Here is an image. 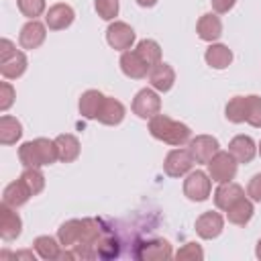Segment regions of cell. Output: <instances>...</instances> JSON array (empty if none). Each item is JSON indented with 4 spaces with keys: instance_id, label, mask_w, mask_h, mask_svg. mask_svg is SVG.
<instances>
[{
    "instance_id": "obj_1",
    "label": "cell",
    "mask_w": 261,
    "mask_h": 261,
    "mask_svg": "<svg viewBox=\"0 0 261 261\" xmlns=\"http://www.w3.org/2000/svg\"><path fill=\"white\" fill-rule=\"evenodd\" d=\"M149 133L153 139L171 145V147H184L192 139V128L179 120H173L167 114H155L149 118Z\"/></svg>"
},
{
    "instance_id": "obj_2",
    "label": "cell",
    "mask_w": 261,
    "mask_h": 261,
    "mask_svg": "<svg viewBox=\"0 0 261 261\" xmlns=\"http://www.w3.org/2000/svg\"><path fill=\"white\" fill-rule=\"evenodd\" d=\"M18 161L22 167H47L59 161L55 139L37 137L33 141H24L18 147Z\"/></svg>"
},
{
    "instance_id": "obj_3",
    "label": "cell",
    "mask_w": 261,
    "mask_h": 261,
    "mask_svg": "<svg viewBox=\"0 0 261 261\" xmlns=\"http://www.w3.org/2000/svg\"><path fill=\"white\" fill-rule=\"evenodd\" d=\"M208 175L216 184H226L232 181L239 169V161L230 155V151H218L208 163Z\"/></svg>"
},
{
    "instance_id": "obj_4",
    "label": "cell",
    "mask_w": 261,
    "mask_h": 261,
    "mask_svg": "<svg viewBox=\"0 0 261 261\" xmlns=\"http://www.w3.org/2000/svg\"><path fill=\"white\" fill-rule=\"evenodd\" d=\"M212 194V179L206 171L194 169L184 179V196L190 202H206Z\"/></svg>"
},
{
    "instance_id": "obj_5",
    "label": "cell",
    "mask_w": 261,
    "mask_h": 261,
    "mask_svg": "<svg viewBox=\"0 0 261 261\" xmlns=\"http://www.w3.org/2000/svg\"><path fill=\"white\" fill-rule=\"evenodd\" d=\"M135 41H137V33H135V29L128 22H124V20H112L108 24V29H106V43L114 51H120V53L122 51H128V49H133Z\"/></svg>"
},
{
    "instance_id": "obj_6",
    "label": "cell",
    "mask_w": 261,
    "mask_h": 261,
    "mask_svg": "<svg viewBox=\"0 0 261 261\" xmlns=\"http://www.w3.org/2000/svg\"><path fill=\"white\" fill-rule=\"evenodd\" d=\"M133 112L143 118V120H149L153 118L155 114L161 112V98H159V92L153 90V88H143L135 94L133 98V104H130Z\"/></svg>"
},
{
    "instance_id": "obj_7",
    "label": "cell",
    "mask_w": 261,
    "mask_h": 261,
    "mask_svg": "<svg viewBox=\"0 0 261 261\" xmlns=\"http://www.w3.org/2000/svg\"><path fill=\"white\" fill-rule=\"evenodd\" d=\"M194 157L190 153V149H184V147H175L171 149L167 155H165V161H163V171L165 175L169 177H184L192 171L194 167Z\"/></svg>"
},
{
    "instance_id": "obj_8",
    "label": "cell",
    "mask_w": 261,
    "mask_h": 261,
    "mask_svg": "<svg viewBox=\"0 0 261 261\" xmlns=\"http://www.w3.org/2000/svg\"><path fill=\"white\" fill-rule=\"evenodd\" d=\"M194 228H196V234H198L200 239L212 241V239H216V237L222 234V230H224V216H222L220 212L206 210V212H202V214L196 218Z\"/></svg>"
},
{
    "instance_id": "obj_9",
    "label": "cell",
    "mask_w": 261,
    "mask_h": 261,
    "mask_svg": "<svg viewBox=\"0 0 261 261\" xmlns=\"http://www.w3.org/2000/svg\"><path fill=\"white\" fill-rule=\"evenodd\" d=\"M188 149H190L196 163H208L220 151V143L212 135H196L190 139Z\"/></svg>"
},
{
    "instance_id": "obj_10",
    "label": "cell",
    "mask_w": 261,
    "mask_h": 261,
    "mask_svg": "<svg viewBox=\"0 0 261 261\" xmlns=\"http://www.w3.org/2000/svg\"><path fill=\"white\" fill-rule=\"evenodd\" d=\"M47 39V24L33 18V20H27L18 33V45L27 51H33V49H39Z\"/></svg>"
},
{
    "instance_id": "obj_11",
    "label": "cell",
    "mask_w": 261,
    "mask_h": 261,
    "mask_svg": "<svg viewBox=\"0 0 261 261\" xmlns=\"http://www.w3.org/2000/svg\"><path fill=\"white\" fill-rule=\"evenodd\" d=\"M73 20H75V12L65 2L51 4L45 12V24L49 31H65L67 27L73 24Z\"/></svg>"
},
{
    "instance_id": "obj_12",
    "label": "cell",
    "mask_w": 261,
    "mask_h": 261,
    "mask_svg": "<svg viewBox=\"0 0 261 261\" xmlns=\"http://www.w3.org/2000/svg\"><path fill=\"white\" fill-rule=\"evenodd\" d=\"M22 232V218L16 208L0 204V237L4 241H16Z\"/></svg>"
},
{
    "instance_id": "obj_13",
    "label": "cell",
    "mask_w": 261,
    "mask_h": 261,
    "mask_svg": "<svg viewBox=\"0 0 261 261\" xmlns=\"http://www.w3.org/2000/svg\"><path fill=\"white\" fill-rule=\"evenodd\" d=\"M118 65H120V71L130 77V80H143L149 75V65L139 57V53L135 49H128V51H122L120 53V59H118Z\"/></svg>"
},
{
    "instance_id": "obj_14",
    "label": "cell",
    "mask_w": 261,
    "mask_h": 261,
    "mask_svg": "<svg viewBox=\"0 0 261 261\" xmlns=\"http://www.w3.org/2000/svg\"><path fill=\"white\" fill-rule=\"evenodd\" d=\"M147 77H149V84H151L153 90L165 94V92H169V90L173 88V84H175V69H173L169 63L159 61L157 65H153V67L149 69V75H147Z\"/></svg>"
},
{
    "instance_id": "obj_15",
    "label": "cell",
    "mask_w": 261,
    "mask_h": 261,
    "mask_svg": "<svg viewBox=\"0 0 261 261\" xmlns=\"http://www.w3.org/2000/svg\"><path fill=\"white\" fill-rule=\"evenodd\" d=\"M196 33L206 43H216L222 37V20L216 12H206L196 22Z\"/></svg>"
},
{
    "instance_id": "obj_16",
    "label": "cell",
    "mask_w": 261,
    "mask_h": 261,
    "mask_svg": "<svg viewBox=\"0 0 261 261\" xmlns=\"http://www.w3.org/2000/svg\"><path fill=\"white\" fill-rule=\"evenodd\" d=\"M27 67H29V59H27L24 51H20V49H16L8 57L0 59V73L4 80H18L20 75H24Z\"/></svg>"
},
{
    "instance_id": "obj_17",
    "label": "cell",
    "mask_w": 261,
    "mask_h": 261,
    "mask_svg": "<svg viewBox=\"0 0 261 261\" xmlns=\"http://www.w3.org/2000/svg\"><path fill=\"white\" fill-rule=\"evenodd\" d=\"M228 151L239 163H251L257 155V143L249 135H237L230 139Z\"/></svg>"
},
{
    "instance_id": "obj_18",
    "label": "cell",
    "mask_w": 261,
    "mask_h": 261,
    "mask_svg": "<svg viewBox=\"0 0 261 261\" xmlns=\"http://www.w3.org/2000/svg\"><path fill=\"white\" fill-rule=\"evenodd\" d=\"M124 116H126L124 104L120 100L112 98V96H106L96 120L102 122V124H106V126H116V124H120L124 120Z\"/></svg>"
},
{
    "instance_id": "obj_19",
    "label": "cell",
    "mask_w": 261,
    "mask_h": 261,
    "mask_svg": "<svg viewBox=\"0 0 261 261\" xmlns=\"http://www.w3.org/2000/svg\"><path fill=\"white\" fill-rule=\"evenodd\" d=\"M245 196V190L243 186L234 184V181H226V184H218V188L214 190V206L222 212H226L239 198Z\"/></svg>"
},
{
    "instance_id": "obj_20",
    "label": "cell",
    "mask_w": 261,
    "mask_h": 261,
    "mask_svg": "<svg viewBox=\"0 0 261 261\" xmlns=\"http://www.w3.org/2000/svg\"><path fill=\"white\" fill-rule=\"evenodd\" d=\"M55 145H57V155H59L61 163H73L80 157L82 145H80V139L75 135L61 133V135L55 137Z\"/></svg>"
},
{
    "instance_id": "obj_21",
    "label": "cell",
    "mask_w": 261,
    "mask_h": 261,
    "mask_svg": "<svg viewBox=\"0 0 261 261\" xmlns=\"http://www.w3.org/2000/svg\"><path fill=\"white\" fill-rule=\"evenodd\" d=\"M204 61L212 69H226L232 63V51L224 43H210L204 51Z\"/></svg>"
},
{
    "instance_id": "obj_22",
    "label": "cell",
    "mask_w": 261,
    "mask_h": 261,
    "mask_svg": "<svg viewBox=\"0 0 261 261\" xmlns=\"http://www.w3.org/2000/svg\"><path fill=\"white\" fill-rule=\"evenodd\" d=\"M255 214V206H253V200L249 196H243L239 198L228 210H226V220L230 224H237V226H245L251 222Z\"/></svg>"
},
{
    "instance_id": "obj_23",
    "label": "cell",
    "mask_w": 261,
    "mask_h": 261,
    "mask_svg": "<svg viewBox=\"0 0 261 261\" xmlns=\"http://www.w3.org/2000/svg\"><path fill=\"white\" fill-rule=\"evenodd\" d=\"M137 257L139 259H147V261H159V259L173 257V251H171L169 241H165V239H153V241H147V243H143L139 247Z\"/></svg>"
},
{
    "instance_id": "obj_24",
    "label": "cell",
    "mask_w": 261,
    "mask_h": 261,
    "mask_svg": "<svg viewBox=\"0 0 261 261\" xmlns=\"http://www.w3.org/2000/svg\"><path fill=\"white\" fill-rule=\"evenodd\" d=\"M31 198H33V194L29 192V188L24 186V181H22L20 177L14 179V181H10V184L4 188V192H2V204L12 206V208L24 206Z\"/></svg>"
},
{
    "instance_id": "obj_25",
    "label": "cell",
    "mask_w": 261,
    "mask_h": 261,
    "mask_svg": "<svg viewBox=\"0 0 261 261\" xmlns=\"http://www.w3.org/2000/svg\"><path fill=\"white\" fill-rule=\"evenodd\" d=\"M104 94L100 90H86L82 96H80V102H77V108H80V114L88 120H96L98 118V112L104 104Z\"/></svg>"
},
{
    "instance_id": "obj_26",
    "label": "cell",
    "mask_w": 261,
    "mask_h": 261,
    "mask_svg": "<svg viewBox=\"0 0 261 261\" xmlns=\"http://www.w3.org/2000/svg\"><path fill=\"white\" fill-rule=\"evenodd\" d=\"M22 137V122L16 116L2 114L0 116V143L2 145H14Z\"/></svg>"
},
{
    "instance_id": "obj_27",
    "label": "cell",
    "mask_w": 261,
    "mask_h": 261,
    "mask_svg": "<svg viewBox=\"0 0 261 261\" xmlns=\"http://www.w3.org/2000/svg\"><path fill=\"white\" fill-rule=\"evenodd\" d=\"M61 247H63V245L59 243V239L49 237V234H41V237H37V239L33 241L35 253H37L41 259H45V261H55V259H59Z\"/></svg>"
},
{
    "instance_id": "obj_28",
    "label": "cell",
    "mask_w": 261,
    "mask_h": 261,
    "mask_svg": "<svg viewBox=\"0 0 261 261\" xmlns=\"http://www.w3.org/2000/svg\"><path fill=\"white\" fill-rule=\"evenodd\" d=\"M82 226H84V218H71L65 220L59 228H57V239L63 247H75L80 237H82Z\"/></svg>"
},
{
    "instance_id": "obj_29",
    "label": "cell",
    "mask_w": 261,
    "mask_h": 261,
    "mask_svg": "<svg viewBox=\"0 0 261 261\" xmlns=\"http://www.w3.org/2000/svg\"><path fill=\"white\" fill-rule=\"evenodd\" d=\"M135 51L139 53V57H141L149 67L157 65V63L161 61V45H159L155 39H143V41H139L137 47H135Z\"/></svg>"
},
{
    "instance_id": "obj_30",
    "label": "cell",
    "mask_w": 261,
    "mask_h": 261,
    "mask_svg": "<svg viewBox=\"0 0 261 261\" xmlns=\"http://www.w3.org/2000/svg\"><path fill=\"white\" fill-rule=\"evenodd\" d=\"M224 116L232 124L247 122V96H234L224 106Z\"/></svg>"
},
{
    "instance_id": "obj_31",
    "label": "cell",
    "mask_w": 261,
    "mask_h": 261,
    "mask_svg": "<svg viewBox=\"0 0 261 261\" xmlns=\"http://www.w3.org/2000/svg\"><path fill=\"white\" fill-rule=\"evenodd\" d=\"M20 179L24 181V186L29 188V192L33 196H37L45 190V175H43L41 167H24V171L20 173Z\"/></svg>"
},
{
    "instance_id": "obj_32",
    "label": "cell",
    "mask_w": 261,
    "mask_h": 261,
    "mask_svg": "<svg viewBox=\"0 0 261 261\" xmlns=\"http://www.w3.org/2000/svg\"><path fill=\"white\" fill-rule=\"evenodd\" d=\"M16 6L22 16L29 20L39 18L43 12H47V0H16Z\"/></svg>"
},
{
    "instance_id": "obj_33",
    "label": "cell",
    "mask_w": 261,
    "mask_h": 261,
    "mask_svg": "<svg viewBox=\"0 0 261 261\" xmlns=\"http://www.w3.org/2000/svg\"><path fill=\"white\" fill-rule=\"evenodd\" d=\"M94 8L98 12V16L102 20H116L118 16V10H120V2L118 0H94Z\"/></svg>"
},
{
    "instance_id": "obj_34",
    "label": "cell",
    "mask_w": 261,
    "mask_h": 261,
    "mask_svg": "<svg viewBox=\"0 0 261 261\" xmlns=\"http://www.w3.org/2000/svg\"><path fill=\"white\" fill-rule=\"evenodd\" d=\"M247 124L261 128V96L257 94L247 96Z\"/></svg>"
},
{
    "instance_id": "obj_35",
    "label": "cell",
    "mask_w": 261,
    "mask_h": 261,
    "mask_svg": "<svg viewBox=\"0 0 261 261\" xmlns=\"http://www.w3.org/2000/svg\"><path fill=\"white\" fill-rule=\"evenodd\" d=\"M173 257L177 261H202L204 259V251L198 243H186L177 253H173Z\"/></svg>"
},
{
    "instance_id": "obj_36",
    "label": "cell",
    "mask_w": 261,
    "mask_h": 261,
    "mask_svg": "<svg viewBox=\"0 0 261 261\" xmlns=\"http://www.w3.org/2000/svg\"><path fill=\"white\" fill-rule=\"evenodd\" d=\"M14 98H16V90L10 82H2L0 84V110L6 112L12 104H14Z\"/></svg>"
},
{
    "instance_id": "obj_37",
    "label": "cell",
    "mask_w": 261,
    "mask_h": 261,
    "mask_svg": "<svg viewBox=\"0 0 261 261\" xmlns=\"http://www.w3.org/2000/svg\"><path fill=\"white\" fill-rule=\"evenodd\" d=\"M247 196L253 202H261V173H255L247 184Z\"/></svg>"
},
{
    "instance_id": "obj_38",
    "label": "cell",
    "mask_w": 261,
    "mask_h": 261,
    "mask_svg": "<svg viewBox=\"0 0 261 261\" xmlns=\"http://www.w3.org/2000/svg\"><path fill=\"white\" fill-rule=\"evenodd\" d=\"M210 4H212V10H214L216 14H226L228 10L234 8L237 0H210Z\"/></svg>"
},
{
    "instance_id": "obj_39",
    "label": "cell",
    "mask_w": 261,
    "mask_h": 261,
    "mask_svg": "<svg viewBox=\"0 0 261 261\" xmlns=\"http://www.w3.org/2000/svg\"><path fill=\"white\" fill-rule=\"evenodd\" d=\"M14 51H16V45H14L10 39H6V37L0 39V59H2V57H8V55L14 53Z\"/></svg>"
},
{
    "instance_id": "obj_40",
    "label": "cell",
    "mask_w": 261,
    "mask_h": 261,
    "mask_svg": "<svg viewBox=\"0 0 261 261\" xmlns=\"http://www.w3.org/2000/svg\"><path fill=\"white\" fill-rule=\"evenodd\" d=\"M12 257H14V259H31V261H35L33 251H16Z\"/></svg>"
},
{
    "instance_id": "obj_41",
    "label": "cell",
    "mask_w": 261,
    "mask_h": 261,
    "mask_svg": "<svg viewBox=\"0 0 261 261\" xmlns=\"http://www.w3.org/2000/svg\"><path fill=\"white\" fill-rule=\"evenodd\" d=\"M135 2H137L141 8H153V6H155L159 0H135Z\"/></svg>"
},
{
    "instance_id": "obj_42",
    "label": "cell",
    "mask_w": 261,
    "mask_h": 261,
    "mask_svg": "<svg viewBox=\"0 0 261 261\" xmlns=\"http://www.w3.org/2000/svg\"><path fill=\"white\" fill-rule=\"evenodd\" d=\"M255 257L261 261V239L257 241V245H255Z\"/></svg>"
},
{
    "instance_id": "obj_43",
    "label": "cell",
    "mask_w": 261,
    "mask_h": 261,
    "mask_svg": "<svg viewBox=\"0 0 261 261\" xmlns=\"http://www.w3.org/2000/svg\"><path fill=\"white\" fill-rule=\"evenodd\" d=\"M257 153H259V157H261V141H259V145H257Z\"/></svg>"
}]
</instances>
